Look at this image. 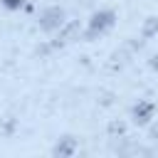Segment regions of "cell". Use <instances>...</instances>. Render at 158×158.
Returning a JSON list of instances; mask_svg holds the SVG:
<instances>
[{"instance_id": "6da1fadb", "label": "cell", "mask_w": 158, "mask_h": 158, "mask_svg": "<svg viewBox=\"0 0 158 158\" xmlns=\"http://www.w3.org/2000/svg\"><path fill=\"white\" fill-rule=\"evenodd\" d=\"M151 114H153V104H141V106H136V111H133V121L136 123H146L148 118H151Z\"/></svg>"}]
</instances>
